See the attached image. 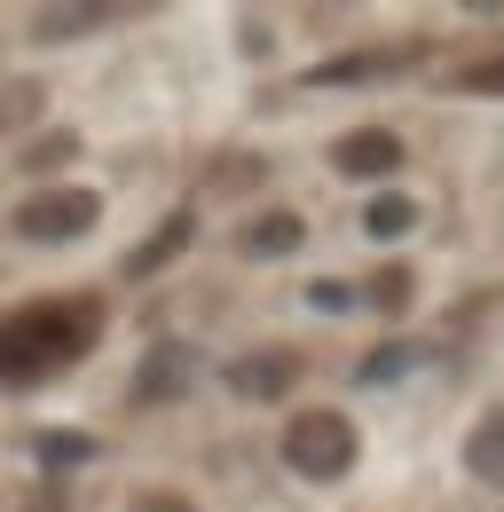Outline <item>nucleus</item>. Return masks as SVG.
<instances>
[{
	"instance_id": "20e7f679",
	"label": "nucleus",
	"mask_w": 504,
	"mask_h": 512,
	"mask_svg": "<svg viewBox=\"0 0 504 512\" xmlns=\"http://www.w3.org/2000/svg\"><path fill=\"white\" fill-rule=\"evenodd\" d=\"M300 347H245L237 363H221V379H229V394L237 402H284L292 386H300Z\"/></svg>"
},
{
	"instance_id": "f8f14e48",
	"label": "nucleus",
	"mask_w": 504,
	"mask_h": 512,
	"mask_svg": "<svg viewBox=\"0 0 504 512\" xmlns=\"http://www.w3.org/2000/svg\"><path fill=\"white\" fill-rule=\"evenodd\" d=\"M71 32H95V8H56V16H32V40H71Z\"/></svg>"
},
{
	"instance_id": "2eb2a0df",
	"label": "nucleus",
	"mask_w": 504,
	"mask_h": 512,
	"mask_svg": "<svg viewBox=\"0 0 504 512\" xmlns=\"http://www.w3.org/2000/svg\"><path fill=\"white\" fill-rule=\"evenodd\" d=\"M473 87H497V95H504V56H497V64H481V71H473Z\"/></svg>"
},
{
	"instance_id": "9b49d317",
	"label": "nucleus",
	"mask_w": 504,
	"mask_h": 512,
	"mask_svg": "<svg viewBox=\"0 0 504 512\" xmlns=\"http://www.w3.org/2000/svg\"><path fill=\"white\" fill-rule=\"evenodd\" d=\"M410 292H418V284H410V268L371 276V308H378V316H402V308H410Z\"/></svg>"
},
{
	"instance_id": "4468645a",
	"label": "nucleus",
	"mask_w": 504,
	"mask_h": 512,
	"mask_svg": "<svg viewBox=\"0 0 504 512\" xmlns=\"http://www.w3.org/2000/svg\"><path fill=\"white\" fill-rule=\"evenodd\" d=\"M308 300H315V308H323V316H339V308H355V292H347V284H315Z\"/></svg>"
},
{
	"instance_id": "f03ea898",
	"label": "nucleus",
	"mask_w": 504,
	"mask_h": 512,
	"mask_svg": "<svg viewBox=\"0 0 504 512\" xmlns=\"http://www.w3.org/2000/svg\"><path fill=\"white\" fill-rule=\"evenodd\" d=\"M284 473H300V481H339L355 457H363V434H355V418L347 410H300V418H284Z\"/></svg>"
},
{
	"instance_id": "423d86ee",
	"label": "nucleus",
	"mask_w": 504,
	"mask_h": 512,
	"mask_svg": "<svg viewBox=\"0 0 504 512\" xmlns=\"http://www.w3.org/2000/svg\"><path fill=\"white\" fill-rule=\"evenodd\" d=\"M308 245V221L292 213V205H268V213H252L245 229H237V253L245 260H284Z\"/></svg>"
},
{
	"instance_id": "9d476101",
	"label": "nucleus",
	"mask_w": 504,
	"mask_h": 512,
	"mask_svg": "<svg viewBox=\"0 0 504 512\" xmlns=\"http://www.w3.org/2000/svg\"><path fill=\"white\" fill-rule=\"evenodd\" d=\"M40 87L32 79H16V87H0V134H16V127H40Z\"/></svg>"
},
{
	"instance_id": "7ed1b4c3",
	"label": "nucleus",
	"mask_w": 504,
	"mask_h": 512,
	"mask_svg": "<svg viewBox=\"0 0 504 512\" xmlns=\"http://www.w3.org/2000/svg\"><path fill=\"white\" fill-rule=\"evenodd\" d=\"M95 221H103V197L79 190V182L24 190V197H16V213H8V229H16L24 245H79V237H95Z\"/></svg>"
},
{
	"instance_id": "ddd939ff",
	"label": "nucleus",
	"mask_w": 504,
	"mask_h": 512,
	"mask_svg": "<svg viewBox=\"0 0 504 512\" xmlns=\"http://www.w3.org/2000/svg\"><path fill=\"white\" fill-rule=\"evenodd\" d=\"M252 182H260V158H229L221 166V190H252Z\"/></svg>"
},
{
	"instance_id": "f257e3e1",
	"label": "nucleus",
	"mask_w": 504,
	"mask_h": 512,
	"mask_svg": "<svg viewBox=\"0 0 504 512\" xmlns=\"http://www.w3.org/2000/svg\"><path fill=\"white\" fill-rule=\"evenodd\" d=\"M95 331H103V316L79 308V300H71V308H24V316H8V323H0V386L56 379Z\"/></svg>"
},
{
	"instance_id": "39448f33",
	"label": "nucleus",
	"mask_w": 504,
	"mask_h": 512,
	"mask_svg": "<svg viewBox=\"0 0 504 512\" xmlns=\"http://www.w3.org/2000/svg\"><path fill=\"white\" fill-rule=\"evenodd\" d=\"M402 134L394 127H347L331 142V166H339V182H386V174H402Z\"/></svg>"
},
{
	"instance_id": "6e6552de",
	"label": "nucleus",
	"mask_w": 504,
	"mask_h": 512,
	"mask_svg": "<svg viewBox=\"0 0 504 512\" xmlns=\"http://www.w3.org/2000/svg\"><path fill=\"white\" fill-rule=\"evenodd\" d=\"M410 229H418V197H402V190L371 197V213H363V237H378V245H402Z\"/></svg>"
},
{
	"instance_id": "1a4fd4ad",
	"label": "nucleus",
	"mask_w": 504,
	"mask_h": 512,
	"mask_svg": "<svg viewBox=\"0 0 504 512\" xmlns=\"http://www.w3.org/2000/svg\"><path fill=\"white\" fill-rule=\"evenodd\" d=\"M182 363H189L182 347H150V371L134 379V394H142V402H150V394H182V379H189Z\"/></svg>"
},
{
	"instance_id": "0eeeda50",
	"label": "nucleus",
	"mask_w": 504,
	"mask_h": 512,
	"mask_svg": "<svg viewBox=\"0 0 504 512\" xmlns=\"http://www.w3.org/2000/svg\"><path fill=\"white\" fill-rule=\"evenodd\" d=\"M465 473H473L481 489H504V402H489L481 426L465 434Z\"/></svg>"
}]
</instances>
